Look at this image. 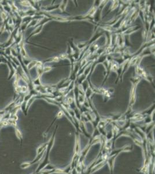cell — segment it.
I'll return each instance as SVG.
<instances>
[{
	"mask_svg": "<svg viewBox=\"0 0 155 174\" xmlns=\"http://www.w3.org/2000/svg\"><path fill=\"white\" fill-rule=\"evenodd\" d=\"M118 5V1H115L113 3V5L112 6V10H114L117 7V6Z\"/></svg>",
	"mask_w": 155,
	"mask_h": 174,
	"instance_id": "1",
	"label": "cell"
},
{
	"mask_svg": "<svg viewBox=\"0 0 155 174\" xmlns=\"http://www.w3.org/2000/svg\"><path fill=\"white\" fill-rule=\"evenodd\" d=\"M22 4L24 5H29L30 4L27 1H22Z\"/></svg>",
	"mask_w": 155,
	"mask_h": 174,
	"instance_id": "2",
	"label": "cell"
}]
</instances>
